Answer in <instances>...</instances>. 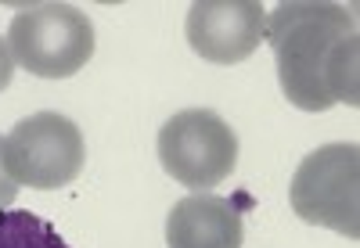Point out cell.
<instances>
[{
	"label": "cell",
	"mask_w": 360,
	"mask_h": 248,
	"mask_svg": "<svg viewBox=\"0 0 360 248\" xmlns=\"http://www.w3.org/2000/svg\"><path fill=\"white\" fill-rule=\"evenodd\" d=\"M266 11L256 0H198L188 8V44L213 65H238L259 51Z\"/></svg>",
	"instance_id": "8992f818"
},
{
	"label": "cell",
	"mask_w": 360,
	"mask_h": 248,
	"mask_svg": "<svg viewBox=\"0 0 360 248\" xmlns=\"http://www.w3.org/2000/svg\"><path fill=\"white\" fill-rule=\"evenodd\" d=\"M15 198H18V183H15L11 173H8V162H4V137H0V209H8Z\"/></svg>",
	"instance_id": "9c48e42d"
},
{
	"label": "cell",
	"mask_w": 360,
	"mask_h": 248,
	"mask_svg": "<svg viewBox=\"0 0 360 248\" xmlns=\"http://www.w3.org/2000/svg\"><path fill=\"white\" fill-rule=\"evenodd\" d=\"M169 248H242V209L231 198L195 191L169 209Z\"/></svg>",
	"instance_id": "52a82bcc"
},
{
	"label": "cell",
	"mask_w": 360,
	"mask_h": 248,
	"mask_svg": "<svg viewBox=\"0 0 360 248\" xmlns=\"http://www.w3.org/2000/svg\"><path fill=\"white\" fill-rule=\"evenodd\" d=\"M86 148L72 119L58 112H37L22 119L4 137V162L15 183H29L37 191H54L72 183L83 169Z\"/></svg>",
	"instance_id": "5b68a950"
},
{
	"label": "cell",
	"mask_w": 360,
	"mask_h": 248,
	"mask_svg": "<svg viewBox=\"0 0 360 248\" xmlns=\"http://www.w3.org/2000/svg\"><path fill=\"white\" fill-rule=\"evenodd\" d=\"M0 248H69L37 212H0Z\"/></svg>",
	"instance_id": "ba28073f"
},
{
	"label": "cell",
	"mask_w": 360,
	"mask_h": 248,
	"mask_svg": "<svg viewBox=\"0 0 360 248\" xmlns=\"http://www.w3.org/2000/svg\"><path fill=\"white\" fill-rule=\"evenodd\" d=\"M162 169L191 191H213L238 166V133L209 108H184L159 130Z\"/></svg>",
	"instance_id": "277c9868"
},
{
	"label": "cell",
	"mask_w": 360,
	"mask_h": 248,
	"mask_svg": "<svg viewBox=\"0 0 360 248\" xmlns=\"http://www.w3.org/2000/svg\"><path fill=\"white\" fill-rule=\"evenodd\" d=\"M11 76H15V58L8 51V40H0V90L11 86Z\"/></svg>",
	"instance_id": "30bf717a"
},
{
	"label": "cell",
	"mask_w": 360,
	"mask_h": 248,
	"mask_svg": "<svg viewBox=\"0 0 360 248\" xmlns=\"http://www.w3.org/2000/svg\"><path fill=\"white\" fill-rule=\"evenodd\" d=\"M292 209L299 220L360 237V148L356 144H324L299 162L292 188Z\"/></svg>",
	"instance_id": "3957f363"
},
{
	"label": "cell",
	"mask_w": 360,
	"mask_h": 248,
	"mask_svg": "<svg viewBox=\"0 0 360 248\" xmlns=\"http://www.w3.org/2000/svg\"><path fill=\"white\" fill-rule=\"evenodd\" d=\"M263 40L278 58L281 94L299 112H328L360 101L356 8L332 0H288L266 15Z\"/></svg>",
	"instance_id": "6da1fadb"
},
{
	"label": "cell",
	"mask_w": 360,
	"mask_h": 248,
	"mask_svg": "<svg viewBox=\"0 0 360 248\" xmlns=\"http://www.w3.org/2000/svg\"><path fill=\"white\" fill-rule=\"evenodd\" d=\"M8 51L29 76L69 79L94 58V25L72 4H29L11 18Z\"/></svg>",
	"instance_id": "7a4b0ae2"
}]
</instances>
